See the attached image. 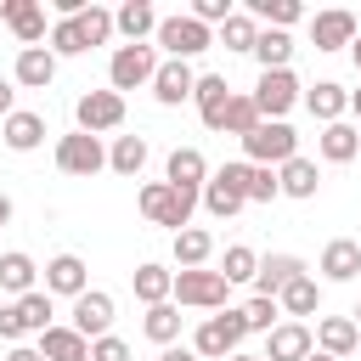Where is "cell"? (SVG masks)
<instances>
[{
  "mask_svg": "<svg viewBox=\"0 0 361 361\" xmlns=\"http://www.w3.org/2000/svg\"><path fill=\"white\" fill-rule=\"evenodd\" d=\"M350 322H355V333H361V305H355V310H350Z\"/></svg>",
  "mask_w": 361,
  "mask_h": 361,
  "instance_id": "6f0895ef",
  "label": "cell"
},
{
  "mask_svg": "<svg viewBox=\"0 0 361 361\" xmlns=\"http://www.w3.org/2000/svg\"><path fill=\"white\" fill-rule=\"evenodd\" d=\"M6 28L17 34V51L39 45V39H45V6H39V0H11V11H6Z\"/></svg>",
  "mask_w": 361,
  "mask_h": 361,
  "instance_id": "484cf974",
  "label": "cell"
},
{
  "mask_svg": "<svg viewBox=\"0 0 361 361\" xmlns=\"http://www.w3.org/2000/svg\"><path fill=\"white\" fill-rule=\"evenodd\" d=\"M107 169L135 180V175L147 169V141H141V135H113V147H107Z\"/></svg>",
  "mask_w": 361,
  "mask_h": 361,
  "instance_id": "1f68e13d",
  "label": "cell"
},
{
  "mask_svg": "<svg viewBox=\"0 0 361 361\" xmlns=\"http://www.w3.org/2000/svg\"><path fill=\"white\" fill-rule=\"evenodd\" d=\"M73 23H79V34H85V51H90V45H107V39H113V11H107V6H85V11L73 17Z\"/></svg>",
  "mask_w": 361,
  "mask_h": 361,
  "instance_id": "ab89813d",
  "label": "cell"
},
{
  "mask_svg": "<svg viewBox=\"0 0 361 361\" xmlns=\"http://www.w3.org/2000/svg\"><path fill=\"white\" fill-rule=\"evenodd\" d=\"M254 271H259V254H254L248 243H231V248H226V259H220V276L237 288V282H254Z\"/></svg>",
  "mask_w": 361,
  "mask_h": 361,
  "instance_id": "f35d334b",
  "label": "cell"
},
{
  "mask_svg": "<svg viewBox=\"0 0 361 361\" xmlns=\"http://www.w3.org/2000/svg\"><path fill=\"white\" fill-rule=\"evenodd\" d=\"M248 169H254V164H248V158H237V164H220V169H209V175H214L220 186H231V192H243V197H248Z\"/></svg>",
  "mask_w": 361,
  "mask_h": 361,
  "instance_id": "f6af8a7d",
  "label": "cell"
},
{
  "mask_svg": "<svg viewBox=\"0 0 361 361\" xmlns=\"http://www.w3.org/2000/svg\"><path fill=\"white\" fill-rule=\"evenodd\" d=\"M113 34H124V45H147V34H158V11L147 0H124L113 11Z\"/></svg>",
  "mask_w": 361,
  "mask_h": 361,
  "instance_id": "7402d4cb",
  "label": "cell"
},
{
  "mask_svg": "<svg viewBox=\"0 0 361 361\" xmlns=\"http://www.w3.org/2000/svg\"><path fill=\"white\" fill-rule=\"evenodd\" d=\"M164 180H169V186H186V192H203V180H209V158H203L197 147H175L169 164H164Z\"/></svg>",
  "mask_w": 361,
  "mask_h": 361,
  "instance_id": "603a6c76",
  "label": "cell"
},
{
  "mask_svg": "<svg viewBox=\"0 0 361 361\" xmlns=\"http://www.w3.org/2000/svg\"><path fill=\"white\" fill-rule=\"evenodd\" d=\"M192 85H197V73H192V62H158V73H152V96L164 102V107H180V102H192Z\"/></svg>",
  "mask_w": 361,
  "mask_h": 361,
  "instance_id": "2e32d148",
  "label": "cell"
},
{
  "mask_svg": "<svg viewBox=\"0 0 361 361\" xmlns=\"http://www.w3.org/2000/svg\"><path fill=\"white\" fill-rule=\"evenodd\" d=\"M152 73H158V51L152 45H118L113 62H107V79H113L118 96L135 90V85H152Z\"/></svg>",
  "mask_w": 361,
  "mask_h": 361,
  "instance_id": "52a82bcc",
  "label": "cell"
},
{
  "mask_svg": "<svg viewBox=\"0 0 361 361\" xmlns=\"http://www.w3.org/2000/svg\"><path fill=\"white\" fill-rule=\"evenodd\" d=\"M90 361H130V344H124L118 333H107V338L90 344Z\"/></svg>",
  "mask_w": 361,
  "mask_h": 361,
  "instance_id": "bcb514c9",
  "label": "cell"
},
{
  "mask_svg": "<svg viewBox=\"0 0 361 361\" xmlns=\"http://www.w3.org/2000/svg\"><path fill=\"white\" fill-rule=\"evenodd\" d=\"M180 322H186V316H180V305H152V310L141 316V333H147L152 344H164V350H169V344L180 338Z\"/></svg>",
  "mask_w": 361,
  "mask_h": 361,
  "instance_id": "e575fe53",
  "label": "cell"
},
{
  "mask_svg": "<svg viewBox=\"0 0 361 361\" xmlns=\"http://www.w3.org/2000/svg\"><path fill=\"white\" fill-rule=\"evenodd\" d=\"M248 17L265 23V28H293L305 17V6L299 0H248Z\"/></svg>",
  "mask_w": 361,
  "mask_h": 361,
  "instance_id": "d590c367",
  "label": "cell"
},
{
  "mask_svg": "<svg viewBox=\"0 0 361 361\" xmlns=\"http://www.w3.org/2000/svg\"><path fill=\"white\" fill-rule=\"evenodd\" d=\"M197 203H203V209H209L214 220H231V214H237V209H243L248 197H243V192H231V186H220V180L209 175V180H203V192H197Z\"/></svg>",
  "mask_w": 361,
  "mask_h": 361,
  "instance_id": "8d00e7d4",
  "label": "cell"
},
{
  "mask_svg": "<svg viewBox=\"0 0 361 361\" xmlns=\"http://www.w3.org/2000/svg\"><path fill=\"white\" fill-rule=\"evenodd\" d=\"M51 56H85V34L73 17H56L51 23Z\"/></svg>",
  "mask_w": 361,
  "mask_h": 361,
  "instance_id": "60d3db41",
  "label": "cell"
},
{
  "mask_svg": "<svg viewBox=\"0 0 361 361\" xmlns=\"http://www.w3.org/2000/svg\"><path fill=\"white\" fill-rule=\"evenodd\" d=\"M248 102L259 107V118H288V113H293V102H299V79H293V68L259 73V85L248 90Z\"/></svg>",
  "mask_w": 361,
  "mask_h": 361,
  "instance_id": "ba28073f",
  "label": "cell"
},
{
  "mask_svg": "<svg viewBox=\"0 0 361 361\" xmlns=\"http://www.w3.org/2000/svg\"><path fill=\"white\" fill-rule=\"evenodd\" d=\"M293 276H305V259H299V254H265L259 271H254V293H259V299H276Z\"/></svg>",
  "mask_w": 361,
  "mask_h": 361,
  "instance_id": "ac0fdd59",
  "label": "cell"
},
{
  "mask_svg": "<svg viewBox=\"0 0 361 361\" xmlns=\"http://www.w3.org/2000/svg\"><path fill=\"white\" fill-rule=\"evenodd\" d=\"M56 169L62 175H96V169H107V147H102V135H85V130H73V135H62L56 141Z\"/></svg>",
  "mask_w": 361,
  "mask_h": 361,
  "instance_id": "9c48e42d",
  "label": "cell"
},
{
  "mask_svg": "<svg viewBox=\"0 0 361 361\" xmlns=\"http://www.w3.org/2000/svg\"><path fill=\"white\" fill-rule=\"evenodd\" d=\"M271 197H282V186H276V169L254 164V169H248V203H271Z\"/></svg>",
  "mask_w": 361,
  "mask_h": 361,
  "instance_id": "ee69618b",
  "label": "cell"
},
{
  "mask_svg": "<svg viewBox=\"0 0 361 361\" xmlns=\"http://www.w3.org/2000/svg\"><path fill=\"white\" fill-rule=\"evenodd\" d=\"M350 113H355V118H361V90H350Z\"/></svg>",
  "mask_w": 361,
  "mask_h": 361,
  "instance_id": "db71d44e",
  "label": "cell"
},
{
  "mask_svg": "<svg viewBox=\"0 0 361 361\" xmlns=\"http://www.w3.org/2000/svg\"><path fill=\"white\" fill-rule=\"evenodd\" d=\"M276 310L288 316V322H299V316H316L322 310V282L305 271V276H293L282 293H276Z\"/></svg>",
  "mask_w": 361,
  "mask_h": 361,
  "instance_id": "cb8c5ba5",
  "label": "cell"
},
{
  "mask_svg": "<svg viewBox=\"0 0 361 361\" xmlns=\"http://www.w3.org/2000/svg\"><path fill=\"white\" fill-rule=\"evenodd\" d=\"M73 124H79L85 135L118 130V124H124V96H118V90H85V96L73 102Z\"/></svg>",
  "mask_w": 361,
  "mask_h": 361,
  "instance_id": "8992f818",
  "label": "cell"
},
{
  "mask_svg": "<svg viewBox=\"0 0 361 361\" xmlns=\"http://www.w3.org/2000/svg\"><path fill=\"white\" fill-rule=\"evenodd\" d=\"M350 56H355V73H361V34L350 39Z\"/></svg>",
  "mask_w": 361,
  "mask_h": 361,
  "instance_id": "f5cc1de1",
  "label": "cell"
},
{
  "mask_svg": "<svg viewBox=\"0 0 361 361\" xmlns=\"http://www.w3.org/2000/svg\"><path fill=\"white\" fill-rule=\"evenodd\" d=\"M56 79V56H51V45H28V51H17V62H11V85H23V90H45Z\"/></svg>",
  "mask_w": 361,
  "mask_h": 361,
  "instance_id": "9a60e30c",
  "label": "cell"
},
{
  "mask_svg": "<svg viewBox=\"0 0 361 361\" xmlns=\"http://www.w3.org/2000/svg\"><path fill=\"white\" fill-rule=\"evenodd\" d=\"M152 39L169 51V62H192V56H203V51L214 45V28H203L197 17L175 11V17H158V34H152Z\"/></svg>",
  "mask_w": 361,
  "mask_h": 361,
  "instance_id": "277c9868",
  "label": "cell"
},
{
  "mask_svg": "<svg viewBox=\"0 0 361 361\" xmlns=\"http://www.w3.org/2000/svg\"><path fill=\"white\" fill-rule=\"evenodd\" d=\"M310 350H316V338H310L305 322H276L265 333V361H305Z\"/></svg>",
  "mask_w": 361,
  "mask_h": 361,
  "instance_id": "5bb4252c",
  "label": "cell"
},
{
  "mask_svg": "<svg viewBox=\"0 0 361 361\" xmlns=\"http://www.w3.org/2000/svg\"><path fill=\"white\" fill-rule=\"evenodd\" d=\"M254 56H259V73H276V68H288V62H293V34H288V28H259V39H254Z\"/></svg>",
  "mask_w": 361,
  "mask_h": 361,
  "instance_id": "4dcf8cb0",
  "label": "cell"
},
{
  "mask_svg": "<svg viewBox=\"0 0 361 361\" xmlns=\"http://www.w3.org/2000/svg\"><path fill=\"white\" fill-rule=\"evenodd\" d=\"M0 141H6L11 152H34V147L45 141V113H34V107H17L11 118H0Z\"/></svg>",
  "mask_w": 361,
  "mask_h": 361,
  "instance_id": "44dd1931",
  "label": "cell"
},
{
  "mask_svg": "<svg viewBox=\"0 0 361 361\" xmlns=\"http://www.w3.org/2000/svg\"><path fill=\"white\" fill-rule=\"evenodd\" d=\"M130 288H135V299L152 310V305H169V288H175V271L169 265H158V259H147V265H135V276H130Z\"/></svg>",
  "mask_w": 361,
  "mask_h": 361,
  "instance_id": "83f0119b",
  "label": "cell"
},
{
  "mask_svg": "<svg viewBox=\"0 0 361 361\" xmlns=\"http://www.w3.org/2000/svg\"><path fill=\"white\" fill-rule=\"evenodd\" d=\"M276 186H282V197H316V186H322V169H316V158L293 152V158L276 169Z\"/></svg>",
  "mask_w": 361,
  "mask_h": 361,
  "instance_id": "4316f807",
  "label": "cell"
},
{
  "mask_svg": "<svg viewBox=\"0 0 361 361\" xmlns=\"http://www.w3.org/2000/svg\"><path fill=\"white\" fill-rule=\"evenodd\" d=\"M0 226H11V197L0 192Z\"/></svg>",
  "mask_w": 361,
  "mask_h": 361,
  "instance_id": "816d5d0a",
  "label": "cell"
},
{
  "mask_svg": "<svg viewBox=\"0 0 361 361\" xmlns=\"http://www.w3.org/2000/svg\"><path fill=\"white\" fill-rule=\"evenodd\" d=\"M135 209H141L152 226L186 231V226H192V209H197V192H186V186H169V180H147V186L135 192Z\"/></svg>",
  "mask_w": 361,
  "mask_h": 361,
  "instance_id": "6da1fadb",
  "label": "cell"
},
{
  "mask_svg": "<svg viewBox=\"0 0 361 361\" xmlns=\"http://www.w3.org/2000/svg\"><path fill=\"white\" fill-rule=\"evenodd\" d=\"M0 338H6V344H23V322H17V305H0Z\"/></svg>",
  "mask_w": 361,
  "mask_h": 361,
  "instance_id": "7dc6e473",
  "label": "cell"
},
{
  "mask_svg": "<svg viewBox=\"0 0 361 361\" xmlns=\"http://www.w3.org/2000/svg\"><path fill=\"white\" fill-rule=\"evenodd\" d=\"M243 152H248V164L282 169V164L299 152V135H293V124H288V118H259V124L243 135Z\"/></svg>",
  "mask_w": 361,
  "mask_h": 361,
  "instance_id": "3957f363",
  "label": "cell"
},
{
  "mask_svg": "<svg viewBox=\"0 0 361 361\" xmlns=\"http://www.w3.org/2000/svg\"><path fill=\"white\" fill-rule=\"evenodd\" d=\"M243 338H248L243 310H214V316H203V327L192 333V355H197V361H226V355L243 350Z\"/></svg>",
  "mask_w": 361,
  "mask_h": 361,
  "instance_id": "7a4b0ae2",
  "label": "cell"
},
{
  "mask_svg": "<svg viewBox=\"0 0 361 361\" xmlns=\"http://www.w3.org/2000/svg\"><path fill=\"white\" fill-rule=\"evenodd\" d=\"M6 361H45V355H39L34 344H11V350H6Z\"/></svg>",
  "mask_w": 361,
  "mask_h": 361,
  "instance_id": "681fc988",
  "label": "cell"
},
{
  "mask_svg": "<svg viewBox=\"0 0 361 361\" xmlns=\"http://www.w3.org/2000/svg\"><path fill=\"white\" fill-rule=\"evenodd\" d=\"M310 338H316V350H322V355H333V361H344V355H355V350H361V333H355V322H350V316H322Z\"/></svg>",
  "mask_w": 361,
  "mask_h": 361,
  "instance_id": "d6986e66",
  "label": "cell"
},
{
  "mask_svg": "<svg viewBox=\"0 0 361 361\" xmlns=\"http://www.w3.org/2000/svg\"><path fill=\"white\" fill-rule=\"evenodd\" d=\"M45 361H90V338H79L68 322H56V327H45L39 333V344H34Z\"/></svg>",
  "mask_w": 361,
  "mask_h": 361,
  "instance_id": "d4e9b609",
  "label": "cell"
},
{
  "mask_svg": "<svg viewBox=\"0 0 361 361\" xmlns=\"http://www.w3.org/2000/svg\"><path fill=\"white\" fill-rule=\"evenodd\" d=\"M34 276H39V265H34L23 248L0 254V288H6V293H17V299H23V293H34Z\"/></svg>",
  "mask_w": 361,
  "mask_h": 361,
  "instance_id": "836d02e7",
  "label": "cell"
},
{
  "mask_svg": "<svg viewBox=\"0 0 361 361\" xmlns=\"http://www.w3.org/2000/svg\"><path fill=\"white\" fill-rule=\"evenodd\" d=\"M158 361H197V355H192V350H186V344H169V350H164V355H158Z\"/></svg>",
  "mask_w": 361,
  "mask_h": 361,
  "instance_id": "f907efd6",
  "label": "cell"
},
{
  "mask_svg": "<svg viewBox=\"0 0 361 361\" xmlns=\"http://www.w3.org/2000/svg\"><path fill=\"white\" fill-rule=\"evenodd\" d=\"M355 158H361V152H355Z\"/></svg>",
  "mask_w": 361,
  "mask_h": 361,
  "instance_id": "680465c9",
  "label": "cell"
},
{
  "mask_svg": "<svg viewBox=\"0 0 361 361\" xmlns=\"http://www.w3.org/2000/svg\"><path fill=\"white\" fill-rule=\"evenodd\" d=\"M316 271H322V282H355V276H361V243H355V237H333V243L322 248Z\"/></svg>",
  "mask_w": 361,
  "mask_h": 361,
  "instance_id": "4fadbf2b",
  "label": "cell"
},
{
  "mask_svg": "<svg viewBox=\"0 0 361 361\" xmlns=\"http://www.w3.org/2000/svg\"><path fill=\"white\" fill-rule=\"evenodd\" d=\"M231 299V282L220 271H175V288H169V305H186V310H226Z\"/></svg>",
  "mask_w": 361,
  "mask_h": 361,
  "instance_id": "5b68a950",
  "label": "cell"
},
{
  "mask_svg": "<svg viewBox=\"0 0 361 361\" xmlns=\"http://www.w3.org/2000/svg\"><path fill=\"white\" fill-rule=\"evenodd\" d=\"M209 254H214V231H203V226L175 231V265H180V271H203Z\"/></svg>",
  "mask_w": 361,
  "mask_h": 361,
  "instance_id": "f546056e",
  "label": "cell"
},
{
  "mask_svg": "<svg viewBox=\"0 0 361 361\" xmlns=\"http://www.w3.org/2000/svg\"><path fill=\"white\" fill-rule=\"evenodd\" d=\"M11 305H17L23 333H45V327H56V305H51L45 288H34V293H23V299H11Z\"/></svg>",
  "mask_w": 361,
  "mask_h": 361,
  "instance_id": "d6a6232c",
  "label": "cell"
},
{
  "mask_svg": "<svg viewBox=\"0 0 361 361\" xmlns=\"http://www.w3.org/2000/svg\"><path fill=\"white\" fill-rule=\"evenodd\" d=\"M254 124H259V107H254V102H248V96H231V107H226V118H220V130H226V135H237V141H243V135H248V130H254Z\"/></svg>",
  "mask_w": 361,
  "mask_h": 361,
  "instance_id": "b9f144b4",
  "label": "cell"
},
{
  "mask_svg": "<svg viewBox=\"0 0 361 361\" xmlns=\"http://www.w3.org/2000/svg\"><path fill=\"white\" fill-rule=\"evenodd\" d=\"M355 34H361V28H355V17H350L344 6H327V11L310 17V45H316V51H344Z\"/></svg>",
  "mask_w": 361,
  "mask_h": 361,
  "instance_id": "8fae6325",
  "label": "cell"
},
{
  "mask_svg": "<svg viewBox=\"0 0 361 361\" xmlns=\"http://www.w3.org/2000/svg\"><path fill=\"white\" fill-rule=\"evenodd\" d=\"M85 288H90V271H85L79 254H56V259H45V293H51V299H79Z\"/></svg>",
  "mask_w": 361,
  "mask_h": 361,
  "instance_id": "7c38bea8",
  "label": "cell"
},
{
  "mask_svg": "<svg viewBox=\"0 0 361 361\" xmlns=\"http://www.w3.org/2000/svg\"><path fill=\"white\" fill-rule=\"evenodd\" d=\"M237 310H243V322H248V333H271V327L282 322V310H276V299H259V293H254L248 305H237Z\"/></svg>",
  "mask_w": 361,
  "mask_h": 361,
  "instance_id": "7bdbcfd3",
  "label": "cell"
},
{
  "mask_svg": "<svg viewBox=\"0 0 361 361\" xmlns=\"http://www.w3.org/2000/svg\"><path fill=\"white\" fill-rule=\"evenodd\" d=\"M79 338H107L113 333V293H102V288H85L79 299H73V322H68Z\"/></svg>",
  "mask_w": 361,
  "mask_h": 361,
  "instance_id": "30bf717a",
  "label": "cell"
},
{
  "mask_svg": "<svg viewBox=\"0 0 361 361\" xmlns=\"http://www.w3.org/2000/svg\"><path fill=\"white\" fill-rule=\"evenodd\" d=\"M316 152L327 158V164H350L355 152H361V130L355 124H322V135H316Z\"/></svg>",
  "mask_w": 361,
  "mask_h": 361,
  "instance_id": "f1b7e54d",
  "label": "cell"
},
{
  "mask_svg": "<svg viewBox=\"0 0 361 361\" xmlns=\"http://www.w3.org/2000/svg\"><path fill=\"white\" fill-rule=\"evenodd\" d=\"M226 361H265V355H248V350H237V355H226Z\"/></svg>",
  "mask_w": 361,
  "mask_h": 361,
  "instance_id": "11a10c76",
  "label": "cell"
},
{
  "mask_svg": "<svg viewBox=\"0 0 361 361\" xmlns=\"http://www.w3.org/2000/svg\"><path fill=\"white\" fill-rule=\"evenodd\" d=\"M192 102H197L203 124H209V130H220V118H226V107H231V85H226V73H197Z\"/></svg>",
  "mask_w": 361,
  "mask_h": 361,
  "instance_id": "ffe728a7",
  "label": "cell"
},
{
  "mask_svg": "<svg viewBox=\"0 0 361 361\" xmlns=\"http://www.w3.org/2000/svg\"><path fill=\"white\" fill-rule=\"evenodd\" d=\"M299 102H305L310 118H322V124H338V118L350 113V90H344L338 79H316L310 90H299Z\"/></svg>",
  "mask_w": 361,
  "mask_h": 361,
  "instance_id": "e0dca14e",
  "label": "cell"
},
{
  "mask_svg": "<svg viewBox=\"0 0 361 361\" xmlns=\"http://www.w3.org/2000/svg\"><path fill=\"white\" fill-rule=\"evenodd\" d=\"M254 39H259V23H254L248 11H231V17L220 23V45H226V51H254Z\"/></svg>",
  "mask_w": 361,
  "mask_h": 361,
  "instance_id": "74e56055",
  "label": "cell"
},
{
  "mask_svg": "<svg viewBox=\"0 0 361 361\" xmlns=\"http://www.w3.org/2000/svg\"><path fill=\"white\" fill-rule=\"evenodd\" d=\"M305 361H333V355H322V350H310V355H305Z\"/></svg>",
  "mask_w": 361,
  "mask_h": 361,
  "instance_id": "9f6ffc18",
  "label": "cell"
},
{
  "mask_svg": "<svg viewBox=\"0 0 361 361\" xmlns=\"http://www.w3.org/2000/svg\"><path fill=\"white\" fill-rule=\"evenodd\" d=\"M11 113H17V85L0 73V118H11Z\"/></svg>",
  "mask_w": 361,
  "mask_h": 361,
  "instance_id": "c3c4849f",
  "label": "cell"
}]
</instances>
